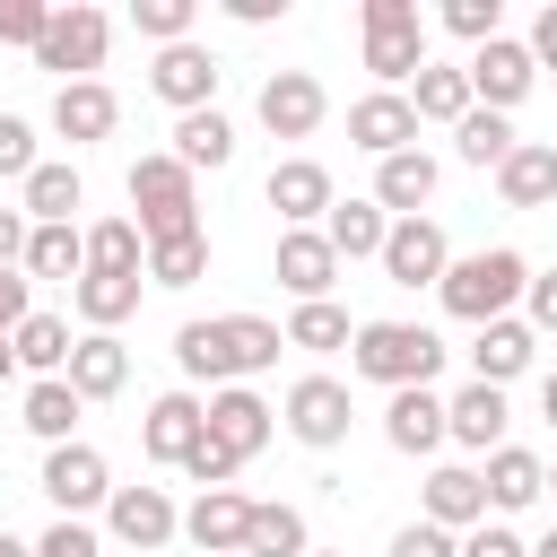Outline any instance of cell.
<instances>
[{"label":"cell","instance_id":"1","mask_svg":"<svg viewBox=\"0 0 557 557\" xmlns=\"http://www.w3.org/2000/svg\"><path fill=\"white\" fill-rule=\"evenodd\" d=\"M278 322H261V313H218V322H183L174 331V366L191 374V383H244V374H270L278 366Z\"/></svg>","mask_w":557,"mask_h":557},{"label":"cell","instance_id":"2","mask_svg":"<svg viewBox=\"0 0 557 557\" xmlns=\"http://www.w3.org/2000/svg\"><path fill=\"white\" fill-rule=\"evenodd\" d=\"M522 287H531V261L513 252V244H487V252H461L444 278H435V296H444V313L453 322H505L513 305H522Z\"/></svg>","mask_w":557,"mask_h":557},{"label":"cell","instance_id":"3","mask_svg":"<svg viewBox=\"0 0 557 557\" xmlns=\"http://www.w3.org/2000/svg\"><path fill=\"white\" fill-rule=\"evenodd\" d=\"M348 366H357L366 383H383V392H418V383H435L444 339H435L426 322H357Z\"/></svg>","mask_w":557,"mask_h":557},{"label":"cell","instance_id":"4","mask_svg":"<svg viewBox=\"0 0 557 557\" xmlns=\"http://www.w3.org/2000/svg\"><path fill=\"white\" fill-rule=\"evenodd\" d=\"M357 35H366L374 87L400 96V87L426 70V17H418V0H366V9H357Z\"/></svg>","mask_w":557,"mask_h":557},{"label":"cell","instance_id":"5","mask_svg":"<svg viewBox=\"0 0 557 557\" xmlns=\"http://www.w3.org/2000/svg\"><path fill=\"white\" fill-rule=\"evenodd\" d=\"M131 226L157 244V235H191L200 226V191H191V165H174L165 148L131 165Z\"/></svg>","mask_w":557,"mask_h":557},{"label":"cell","instance_id":"6","mask_svg":"<svg viewBox=\"0 0 557 557\" xmlns=\"http://www.w3.org/2000/svg\"><path fill=\"white\" fill-rule=\"evenodd\" d=\"M104 44H113V17L87 9V0H70V9H52L44 44H35V70H61V87H78V78L104 70Z\"/></svg>","mask_w":557,"mask_h":557},{"label":"cell","instance_id":"7","mask_svg":"<svg viewBox=\"0 0 557 557\" xmlns=\"http://www.w3.org/2000/svg\"><path fill=\"white\" fill-rule=\"evenodd\" d=\"M348 418H357V400H348L339 374H305V383H287V400H278V426H287L305 453L348 444Z\"/></svg>","mask_w":557,"mask_h":557},{"label":"cell","instance_id":"8","mask_svg":"<svg viewBox=\"0 0 557 557\" xmlns=\"http://www.w3.org/2000/svg\"><path fill=\"white\" fill-rule=\"evenodd\" d=\"M461 78H470V104L513 113V104L540 87V61H531V44H522V35H496V44H479V52L461 61Z\"/></svg>","mask_w":557,"mask_h":557},{"label":"cell","instance_id":"9","mask_svg":"<svg viewBox=\"0 0 557 557\" xmlns=\"http://www.w3.org/2000/svg\"><path fill=\"white\" fill-rule=\"evenodd\" d=\"M200 426H209V444H218V453H226V461L244 470V461H252V453L270 444V426H278V409H270L261 392H244V383H226V392H209V400H200Z\"/></svg>","mask_w":557,"mask_h":557},{"label":"cell","instance_id":"10","mask_svg":"<svg viewBox=\"0 0 557 557\" xmlns=\"http://www.w3.org/2000/svg\"><path fill=\"white\" fill-rule=\"evenodd\" d=\"M52 505H61V522H87L104 496H113V470H104V453L96 444H52L44 453V479H35Z\"/></svg>","mask_w":557,"mask_h":557},{"label":"cell","instance_id":"11","mask_svg":"<svg viewBox=\"0 0 557 557\" xmlns=\"http://www.w3.org/2000/svg\"><path fill=\"white\" fill-rule=\"evenodd\" d=\"M252 113H261V131H270V139H313V131H322V113H331V96H322V78H313V70H270Z\"/></svg>","mask_w":557,"mask_h":557},{"label":"cell","instance_id":"12","mask_svg":"<svg viewBox=\"0 0 557 557\" xmlns=\"http://www.w3.org/2000/svg\"><path fill=\"white\" fill-rule=\"evenodd\" d=\"M383 278L392 287H435L444 270H453V244H444V226L435 218H392V235H383Z\"/></svg>","mask_w":557,"mask_h":557},{"label":"cell","instance_id":"13","mask_svg":"<svg viewBox=\"0 0 557 557\" xmlns=\"http://www.w3.org/2000/svg\"><path fill=\"white\" fill-rule=\"evenodd\" d=\"M218 52L209 44H165L157 52V70H148V87H157V104H174V113H209L218 104Z\"/></svg>","mask_w":557,"mask_h":557},{"label":"cell","instance_id":"14","mask_svg":"<svg viewBox=\"0 0 557 557\" xmlns=\"http://www.w3.org/2000/svg\"><path fill=\"white\" fill-rule=\"evenodd\" d=\"M104 531H113L122 548L157 557V548L183 531V513H174V496H165V487H113V496H104Z\"/></svg>","mask_w":557,"mask_h":557},{"label":"cell","instance_id":"15","mask_svg":"<svg viewBox=\"0 0 557 557\" xmlns=\"http://www.w3.org/2000/svg\"><path fill=\"white\" fill-rule=\"evenodd\" d=\"M261 191H270L278 226H322V218H331V200H339V191H331V165H313V157H278Z\"/></svg>","mask_w":557,"mask_h":557},{"label":"cell","instance_id":"16","mask_svg":"<svg viewBox=\"0 0 557 557\" xmlns=\"http://www.w3.org/2000/svg\"><path fill=\"white\" fill-rule=\"evenodd\" d=\"M348 139H357L374 165L400 157V148H418V113H409V96H392V87L357 96V104H348Z\"/></svg>","mask_w":557,"mask_h":557},{"label":"cell","instance_id":"17","mask_svg":"<svg viewBox=\"0 0 557 557\" xmlns=\"http://www.w3.org/2000/svg\"><path fill=\"white\" fill-rule=\"evenodd\" d=\"M331 278H339V252L322 244V226H278V287L296 305H322Z\"/></svg>","mask_w":557,"mask_h":557},{"label":"cell","instance_id":"18","mask_svg":"<svg viewBox=\"0 0 557 557\" xmlns=\"http://www.w3.org/2000/svg\"><path fill=\"white\" fill-rule=\"evenodd\" d=\"M531 357H540V331L522 322V313H505V322H479V339H470V383H513V374H531Z\"/></svg>","mask_w":557,"mask_h":557},{"label":"cell","instance_id":"19","mask_svg":"<svg viewBox=\"0 0 557 557\" xmlns=\"http://www.w3.org/2000/svg\"><path fill=\"white\" fill-rule=\"evenodd\" d=\"M200 444V392H157L148 418H139V453L157 470H183V453Z\"/></svg>","mask_w":557,"mask_h":557},{"label":"cell","instance_id":"20","mask_svg":"<svg viewBox=\"0 0 557 557\" xmlns=\"http://www.w3.org/2000/svg\"><path fill=\"white\" fill-rule=\"evenodd\" d=\"M426 513L418 522H435V531H479L487 522V487H479V470H461V461H444V470H426V496H418Z\"/></svg>","mask_w":557,"mask_h":557},{"label":"cell","instance_id":"21","mask_svg":"<svg viewBox=\"0 0 557 557\" xmlns=\"http://www.w3.org/2000/svg\"><path fill=\"white\" fill-rule=\"evenodd\" d=\"M113 122H122V96H113L104 78H78V87H61V96H52V131H61L70 148L113 139Z\"/></svg>","mask_w":557,"mask_h":557},{"label":"cell","instance_id":"22","mask_svg":"<svg viewBox=\"0 0 557 557\" xmlns=\"http://www.w3.org/2000/svg\"><path fill=\"white\" fill-rule=\"evenodd\" d=\"M366 200H374L383 218H426V200H435V157H426V148H400V157H383Z\"/></svg>","mask_w":557,"mask_h":557},{"label":"cell","instance_id":"23","mask_svg":"<svg viewBox=\"0 0 557 557\" xmlns=\"http://www.w3.org/2000/svg\"><path fill=\"white\" fill-rule=\"evenodd\" d=\"M61 383H70L78 400H113V392L131 383V348H122L113 331H78V348H70Z\"/></svg>","mask_w":557,"mask_h":557},{"label":"cell","instance_id":"24","mask_svg":"<svg viewBox=\"0 0 557 557\" xmlns=\"http://www.w3.org/2000/svg\"><path fill=\"white\" fill-rule=\"evenodd\" d=\"M479 487H487V513H522V505H540V496H548V461H540V453H522V444H496V453H487V470H479Z\"/></svg>","mask_w":557,"mask_h":557},{"label":"cell","instance_id":"25","mask_svg":"<svg viewBox=\"0 0 557 557\" xmlns=\"http://www.w3.org/2000/svg\"><path fill=\"white\" fill-rule=\"evenodd\" d=\"M244 522H252V496H235V487H200L191 513H183V540H191L200 557H226V548H244Z\"/></svg>","mask_w":557,"mask_h":557},{"label":"cell","instance_id":"26","mask_svg":"<svg viewBox=\"0 0 557 557\" xmlns=\"http://www.w3.org/2000/svg\"><path fill=\"white\" fill-rule=\"evenodd\" d=\"M78 418H87V400L61 383V374H44V383H26V400H17V426L52 453V444H78Z\"/></svg>","mask_w":557,"mask_h":557},{"label":"cell","instance_id":"27","mask_svg":"<svg viewBox=\"0 0 557 557\" xmlns=\"http://www.w3.org/2000/svg\"><path fill=\"white\" fill-rule=\"evenodd\" d=\"M496 200L505 209H548L557 200V148L548 139H513V157L496 165Z\"/></svg>","mask_w":557,"mask_h":557},{"label":"cell","instance_id":"28","mask_svg":"<svg viewBox=\"0 0 557 557\" xmlns=\"http://www.w3.org/2000/svg\"><path fill=\"white\" fill-rule=\"evenodd\" d=\"M444 435L470 444V453H496V444H505V392H496V383H461V392L444 400Z\"/></svg>","mask_w":557,"mask_h":557},{"label":"cell","instance_id":"29","mask_svg":"<svg viewBox=\"0 0 557 557\" xmlns=\"http://www.w3.org/2000/svg\"><path fill=\"white\" fill-rule=\"evenodd\" d=\"M383 444L409 453V461L435 453V444H444V400H435L426 383H418V392H392V400H383Z\"/></svg>","mask_w":557,"mask_h":557},{"label":"cell","instance_id":"30","mask_svg":"<svg viewBox=\"0 0 557 557\" xmlns=\"http://www.w3.org/2000/svg\"><path fill=\"white\" fill-rule=\"evenodd\" d=\"M78 200H87L78 165H35V174L17 183V209H26V226H78Z\"/></svg>","mask_w":557,"mask_h":557},{"label":"cell","instance_id":"31","mask_svg":"<svg viewBox=\"0 0 557 557\" xmlns=\"http://www.w3.org/2000/svg\"><path fill=\"white\" fill-rule=\"evenodd\" d=\"M139 287H148V278H104V270H78V278H70V313H78L87 331H122V322L139 313Z\"/></svg>","mask_w":557,"mask_h":557},{"label":"cell","instance_id":"32","mask_svg":"<svg viewBox=\"0 0 557 557\" xmlns=\"http://www.w3.org/2000/svg\"><path fill=\"white\" fill-rule=\"evenodd\" d=\"M70 348H78V331H70L61 313H26V322L9 331V357H17V374H35V383H44V374H61V366H70Z\"/></svg>","mask_w":557,"mask_h":557},{"label":"cell","instance_id":"33","mask_svg":"<svg viewBox=\"0 0 557 557\" xmlns=\"http://www.w3.org/2000/svg\"><path fill=\"white\" fill-rule=\"evenodd\" d=\"M165 157H174V165H191V174H200V165L218 174V165L235 157V122H226L218 104H209V113H174V148H165Z\"/></svg>","mask_w":557,"mask_h":557},{"label":"cell","instance_id":"34","mask_svg":"<svg viewBox=\"0 0 557 557\" xmlns=\"http://www.w3.org/2000/svg\"><path fill=\"white\" fill-rule=\"evenodd\" d=\"M383 235H392V218H383L374 200H331V218H322V244H331L339 261H374Z\"/></svg>","mask_w":557,"mask_h":557},{"label":"cell","instance_id":"35","mask_svg":"<svg viewBox=\"0 0 557 557\" xmlns=\"http://www.w3.org/2000/svg\"><path fill=\"white\" fill-rule=\"evenodd\" d=\"M87 235V270H104V278H148V235L131 226V218H96V226H78Z\"/></svg>","mask_w":557,"mask_h":557},{"label":"cell","instance_id":"36","mask_svg":"<svg viewBox=\"0 0 557 557\" xmlns=\"http://www.w3.org/2000/svg\"><path fill=\"white\" fill-rule=\"evenodd\" d=\"M17 270H26V287H35V278H61V287H70V278L87 270V235H78V226H26V261H17Z\"/></svg>","mask_w":557,"mask_h":557},{"label":"cell","instance_id":"37","mask_svg":"<svg viewBox=\"0 0 557 557\" xmlns=\"http://www.w3.org/2000/svg\"><path fill=\"white\" fill-rule=\"evenodd\" d=\"M400 96H409V113H418V122H461V113H470V78H461L453 61H426Z\"/></svg>","mask_w":557,"mask_h":557},{"label":"cell","instance_id":"38","mask_svg":"<svg viewBox=\"0 0 557 557\" xmlns=\"http://www.w3.org/2000/svg\"><path fill=\"white\" fill-rule=\"evenodd\" d=\"M200 278H209V226L148 244V287H200Z\"/></svg>","mask_w":557,"mask_h":557},{"label":"cell","instance_id":"39","mask_svg":"<svg viewBox=\"0 0 557 557\" xmlns=\"http://www.w3.org/2000/svg\"><path fill=\"white\" fill-rule=\"evenodd\" d=\"M453 148H461V165H505L513 157V113H487V104H470L461 122H453Z\"/></svg>","mask_w":557,"mask_h":557},{"label":"cell","instance_id":"40","mask_svg":"<svg viewBox=\"0 0 557 557\" xmlns=\"http://www.w3.org/2000/svg\"><path fill=\"white\" fill-rule=\"evenodd\" d=\"M278 339H287V348H305V357H331V348H348V339H357V322H348V305H331V296H322V305H296Z\"/></svg>","mask_w":557,"mask_h":557},{"label":"cell","instance_id":"41","mask_svg":"<svg viewBox=\"0 0 557 557\" xmlns=\"http://www.w3.org/2000/svg\"><path fill=\"white\" fill-rule=\"evenodd\" d=\"M313 540H305V513L296 505H252V522H244V557H305Z\"/></svg>","mask_w":557,"mask_h":557},{"label":"cell","instance_id":"42","mask_svg":"<svg viewBox=\"0 0 557 557\" xmlns=\"http://www.w3.org/2000/svg\"><path fill=\"white\" fill-rule=\"evenodd\" d=\"M191 17H200V0H131V26L165 52V44H191Z\"/></svg>","mask_w":557,"mask_h":557},{"label":"cell","instance_id":"43","mask_svg":"<svg viewBox=\"0 0 557 557\" xmlns=\"http://www.w3.org/2000/svg\"><path fill=\"white\" fill-rule=\"evenodd\" d=\"M435 26H444V35H461V44L479 52V44H496V35H505V0H444V9H435Z\"/></svg>","mask_w":557,"mask_h":557},{"label":"cell","instance_id":"44","mask_svg":"<svg viewBox=\"0 0 557 557\" xmlns=\"http://www.w3.org/2000/svg\"><path fill=\"white\" fill-rule=\"evenodd\" d=\"M44 157H35V122H17V113H0V183H26Z\"/></svg>","mask_w":557,"mask_h":557},{"label":"cell","instance_id":"45","mask_svg":"<svg viewBox=\"0 0 557 557\" xmlns=\"http://www.w3.org/2000/svg\"><path fill=\"white\" fill-rule=\"evenodd\" d=\"M44 26H52V0H0V44H44Z\"/></svg>","mask_w":557,"mask_h":557},{"label":"cell","instance_id":"46","mask_svg":"<svg viewBox=\"0 0 557 557\" xmlns=\"http://www.w3.org/2000/svg\"><path fill=\"white\" fill-rule=\"evenodd\" d=\"M392 557H461V540L435 531V522H400V531H392Z\"/></svg>","mask_w":557,"mask_h":557},{"label":"cell","instance_id":"47","mask_svg":"<svg viewBox=\"0 0 557 557\" xmlns=\"http://www.w3.org/2000/svg\"><path fill=\"white\" fill-rule=\"evenodd\" d=\"M183 479H191V487H226V479H235V461L209 444V426H200V444L183 453Z\"/></svg>","mask_w":557,"mask_h":557},{"label":"cell","instance_id":"48","mask_svg":"<svg viewBox=\"0 0 557 557\" xmlns=\"http://www.w3.org/2000/svg\"><path fill=\"white\" fill-rule=\"evenodd\" d=\"M35 557H104V540H96L87 522H52V531L35 540Z\"/></svg>","mask_w":557,"mask_h":557},{"label":"cell","instance_id":"49","mask_svg":"<svg viewBox=\"0 0 557 557\" xmlns=\"http://www.w3.org/2000/svg\"><path fill=\"white\" fill-rule=\"evenodd\" d=\"M522 322H531V331H557V270H531V287H522Z\"/></svg>","mask_w":557,"mask_h":557},{"label":"cell","instance_id":"50","mask_svg":"<svg viewBox=\"0 0 557 557\" xmlns=\"http://www.w3.org/2000/svg\"><path fill=\"white\" fill-rule=\"evenodd\" d=\"M461 557H531V540H513L505 522H479V531H461Z\"/></svg>","mask_w":557,"mask_h":557},{"label":"cell","instance_id":"51","mask_svg":"<svg viewBox=\"0 0 557 557\" xmlns=\"http://www.w3.org/2000/svg\"><path fill=\"white\" fill-rule=\"evenodd\" d=\"M26 313H35V287H26V270H0V339H9Z\"/></svg>","mask_w":557,"mask_h":557},{"label":"cell","instance_id":"52","mask_svg":"<svg viewBox=\"0 0 557 557\" xmlns=\"http://www.w3.org/2000/svg\"><path fill=\"white\" fill-rule=\"evenodd\" d=\"M522 44H531V61H540V70H557V0L531 17V35H522Z\"/></svg>","mask_w":557,"mask_h":557},{"label":"cell","instance_id":"53","mask_svg":"<svg viewBox=\"0 0 557 557\" xmlns=\"http://www.w3.org/2000/svg\"><path fill=\"white\" fill-rule=\"evenodd\" d=\"M26 261V209H0V270Z\"/></svg>","mask_w":557,"mask_h":557},{"label":"cell","instance_id":"54","mask_svg":"<svg viewBox=\"0 0 557 557\" xmlns=\"http://www.w3.org/2000/svg\"><path fill=\"white\" fill-rule=\"evenodd\" d=\"M226 17L235 26H270V17H287V0H226Z\"/></svg>","mask_w":557,"mask_h":557},{"label":"cell","instance_id":"55","mask_svg":"<svg viewBox=\"0 0 557 557\" xmlns=\"http://www.w3.org/2000/svg\"><path fill=\"white\" fill-rule=\"evenodd\" d=\"M540 418H548V426H557V374H548V383H540Z\"/></svg>","mask_w":557,"mask_h":557},{"label":"cell","instance_id":"56","mask_svg":"<svg viewBox=\"0 0 557 557\" xmlns=\"http://www.w3.org/2000/svg\"><path fill=\"white\" fill-rule=\"evenodd\" d=\"M0 557H35V548H26V540H9V531H0Z\"/></svg>","mask_w":557,"mask_h":557},{"label":"cell","instance_id":"57","mask_svg":"<svg viewBox=\"0 0 557 557\" xmlns=\"http://www.w3.org/2000/svg\"><path fill=\"white\" fill-rule=\"evenodd\" d=\"M9 374H17V357H9V339H0V383H9Z\"/></svg>","mask_w":557,"mask_h":557},{"label":"cell","instance_id":"58","mask_svg":"<svg viewBox=\"0 0 557 557\" xmlns=\"http://www.w3.org/2000/svg\"><path fill=\"white\" fill-rule=\"evenodd\" d=\"M531 557H557V522H548V540H540V548H531Z\"/></svg>","mask_w":557,"mask_h":557},{"label":"cell","instance_id":"59","mask_svg":"<svg viewBox=\"0 0 557 557\" xmlns=\"http://www.w3.org/2000/svg\"><path fill=\"white\" fill-rule=\"evenodd\" d=\"M305 557H339V548H305Z\"/></svg>","mask_w":557,"mask_h":557},{"label":"cell","instance_id":"60","mask_svg":"<svg viewBox=\"0 0 557 557\" xmlns=\"http://www.w3.org/2000/svg\"><path fill=\"white\" fill-rule=\"evenodd\" d=\"M548 487H557V461H548Z\"/></svg>","mask_w":557,"mask_h":557},{"label":"cell","instance_id":"61","mask_svg":"<svg viewBox=\"0 0 557 557\" xmlns=\"http://www.w3.org/2000/svg\"><path fill=\"white\" fill-rule=\"evenodd\" d=\"M226 557H244V548H226Z\"/></svg>","mask_w":557,"mask_h":557}]
</instances>
